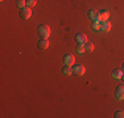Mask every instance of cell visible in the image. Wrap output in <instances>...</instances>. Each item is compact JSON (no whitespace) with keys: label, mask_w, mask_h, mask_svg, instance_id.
I'll return each instance as SVG.
<instances>
[{"label":"cell","mask_w":124,"mask_h":118,"mask_svg":"<svg viewBox=\"0 0 124 118\" xmlns=\"http://www.w3.org/2000/svg\"><path fill=\"white\" fill-rule=\"evenodd\" d=\"M37 33H38V35H40L41 38H48L50 35L49 25H46V24H41V25L38 26V29H37Z\"/></svg>","instance_id":"obj_1"},{"label":"cell","mask_w":124,"mask_h":118,"mask_svg":"<svg viewBox=\"0 0 124 118\" xmlns=\"http://www.w3.org/2000/svg\"><path fill=\"white\" fill-rule=\"evenodd\" d=\"M75 41H77L78 45H86V43H87V35L83 34V33H77Z\"/></svg>","instance_id":"obj_3"},{"label":"cell","mask_w":124,"mask_h":118,"mask_svg":"<svg viewBox=\"0 0 124 118\" xmlns=\"http://www.w3.org/2000/svg\"><path fill=\"white\" fill-rule=\"evenodd\" d=\"M114 116L116 118H124V110H116Z\"/></svg>","instance_id":"obj_17"},{"label":"cell","mask_w":124,"mask_h":118,"mask_svg":"<svg viewBox=\"0 0 124 118\" xmlns=\"http://www.w3.org/2000/svg\"><path fill=\"white\" fill-rule=\"evenodd\" d=\"M37 46H38V49H41V50H46L49 47V39L48 38H41V39L38 41Z\"/></svg>","instance_id":"obj_8"},{"label":"cell","mask_w":124,"mask_h":118,"mask_svg":"<svg viewBox=\"0 0 124 118\" xmlns=\"http://www.w3.org/2000/svg\"><path fill=\"white\" fill-rule=\"evenodd\" d=\"M74 62H75V58H74V55H73L71 52H67V54L63 55V63L65 64L73 66V64H74Z\"/></svg>","instance_id":"obj_4"},{"label":"cell","mask_w":124,"mask_h":118,"mask_svg":"<svg viewBox=\"0 0 124 118\" xmlns=\"http://www.w3.org/2000/svg\"><path fill=\"white\" fill-rule=\"evenodd\" d=\"M20 16L23 17V19H31V16H32V9H31V7H25V8H23V9H20Z\"/></svg>","instance_id":"obj_5"},{"label":"cell","mask_w":124,"mask_h":118,"mask_svg":"<svg viewBox=\"0 0 124 118\" xmlns=\"http://www.w3.org/2000/svg\"><path fill=\"white\" fill-rule=\"evenodd\" d=\"M122 80L124 81V73H123V76H122Z\"/></svg>","instance_id":"obj_19"},{"label":"cell","mask_w":124,"mask_h":118,"mask_svg":"<svg viewBox=\"0 0 124 118\" xmlns=\"http://www.w3.org/2000/svg\"><path fill=\"white\" fill-rule=\"evenodd\" d=\"M108 17H110V12L107 9H102L99 12V19L100 21H104V20H108Z\"/></svg>","instance_id":"obj_11"},{"label":"cell","mask_w":124,"mask_h":118,"mask_svg":"<svg viewBox=\"0 0 124 118\" xmlns=\"http://www.w3.org/2000/svg\"><path fill=\"white\" fill-rule=\"evenodd\" d=\"M77 52H79V54L86 52V50H85V45H77Z\"/></svg>","instance_id":"obj_16"},{"label":"cell","mask_w":124,"mask_h":118,"mask_svg":"<svg viewBox=\"0 0 124 118\" xmlns=\"http://www.w3.org/2000/svg\"><path fill=\"white\" fill-rule=\"evenodd\" d=\"M85 50H86V52L93 51V50H94V45H93V43H90V42H87L86 45H85Z\"/></svg>","instance_id":"obj_14"},{"label":"cell","mask_w":124,"mask_h":118,"mask_svg":"<svg viewBox=\"0 0 124 118\" xmlns=\"http://www.w3.org/2000/svg\"><path fill=\"white\" fill-rule=\"evenodd\" d=\"M91 26L94 30H100V21H91Z\"/></svg>","instance_id":"obj_13"},{"label":"cell","mask_w":124,"mask_h":118,"mask_svg":"<svg viewBox=\"0 0 124 118\" xmlns=\"http://www.w3.org/2000/svg\"><path fill=\"white\" fill-rule=\"evenodd\" d=\"M25 1H26V7H34V5H36V0H25Z\"/></svg>","instance_id":"obj_18"},{"label":"cell","mask_w":124,"mask_h":118,"mask_svg":"<svg viewBox=\"0 0 124 118\" xmlns=\"http://www.w3.org/2000/svg\"><path fill=\"white\" fill-rule=\"evenodd\" d=\"M115 96L117 100H124V85H117L115 89Z\"/></svg>","instance_id":"obj_6"},{"label":"cell","mask_w":124,"mask_h":118,"mask_svg":"<svg viewBox=\"0 0 124 118\" xmlns=\"http://www.w3.org/2000/svg\"><path fill=\"white\" fill-rule=\"evenodd\" d=\"M17 7H19L20 9L25 8L26 7V1H25V0H17Z\"/></svg>","instance_id":"obj_15"},{"label":"cell","mask_w":124,"mask_h":118,"mask_svg":"<svg viewBox=\"0 0 124 118\" xmlns=\"http://www.w3.org/2000/svg\"><path fill=\"white\" fill-rule=\"evenodd\" d=\"M122 70H123V72H124V63H123V67H122Z\"/></svg>","instance_id":"obj_20"},{"label":"cell","mask_w":124,"mask_h":118,"mask_svg":"<svg viewBox=\"0 0 124 118\" xmlns=\"http://www.w3.org/2000/svg\"><path fill=\"white\" fill-rule=\"evenodd\" d=\"M1 1H3V0H1Z\"/></svg>","instance_id":"obj_21"},{"label":"cell","mask_w":124,"mask_h":118,"mask_svg":"<svg viewBox=\"0 0 124 118\" xmlns=\"http://www.w3.org/2000/svg\"><path fill=\"white\" fill-rule=\"evenodd\" d=\"M88 17H90L91 21H100L99 11H96V9H90V11H88Z\"/></svg>","instance_id":"obj_7"},{"label":"cell","mask_w":124,"mask_h":118,"mask_svg":"<svg viewBox=\"0 0 124 118\" xmlns=\"http://www.w3.org/2000/svg\"><path fill=\"white\" fill-rule=\"evenodd\" d=\"M123 70H114L112 71V78L114 79H122V76H123Z\"/></svg>","instance_id":"obj_12"},{"label":"cell","mask_w":124,"mask_h":118,"mask_svg":"<svg viewBox=\"0 0 124 118\" xmlns=\"http://www.w3.org/2000/svg\"><path fill=\"white\" fill-rule=\"evenodd\" d=\"M62 73L66 76L69 75H73V66H69V64H65L63 67H62Z\"/></svg>","instance_id":"obj_10"},{"label":"cell","mask_w":124,"mask_h":118,"mask_svg":"<svg viewBox=\"0 0 124 118\" xmlns=\"http://www.w3.org/2000/svg\"><path fill=\"white\" fill-rule=\"evenodd\" d=\"M85 66L82 64H73V75L75 76H82L85 73Z\"/></svg>","instance_id":"obj_2"},{"label":"cell","mask_w":124,"mask_h":118,"mask_svg":"<svg viewBox=\"0 0 124 118\" xmlns=\"http://www.w3.org/2000/svg\"><path fill=\"white\" fill-rule=\"evenodd\" d=\"M100 30L104 32V33L110 32V30H111V22L107 21V20H104V21H100Z\"/></svg>","instance_id":"obj_9"}]
</instances>
